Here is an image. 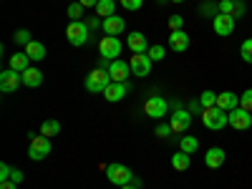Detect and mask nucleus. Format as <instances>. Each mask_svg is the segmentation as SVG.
Segmentation results:
<instances>
[{
  "mask_svg": "<svg viewBox=\"0 0 252 189\" xmlns=\"http://www.w3.org/2000/svg\"><path fill=\"white\" fill-rule=\"evenodd\" d=\"M202 124L207 126V129L212 131H220L224 129V126H229V114L220 106H212V109H204L202 111Z\"/></svg>",
  "mask_w": 252,
  "mask_h": 189,
  "instance_id": "nucleus-1",
  "label": "nucleus"
},
{
  "mask_svg": "<svg viewBox=\"0 0 252 189\" xmlns=\"http://www.w3.org/2000/svg\"><path fill=\"white\" fill-rule=\"evenodd\" d=\"M89 33L91 28L86 26V20H71L68 28H66V38H68V43L71 46H86L89 43Z\"/></svg>",
  "mask_w": 252,
  "mask_h": 189,
  "instance_id": "nucleus-2",
  "label": "nucleus"
},
{
  "mask_svg": "<svg viewBox=\"0 0 252 189\" xmlns=\"http://www.w3.org/2000/svg\"><path fill=\"white\" fill-rule=\"evenodd\" d=\"M111 83V73H109V68H94L89 76H86V91H91V94H103L106 91V86Z\"/></svg>",
  "mask_w": 252,
  "mask_h": 189,
  "instance_id": "nucleus-3",
  "label": "nucleus"
},
{
  "mask_svg": "<svg viewBox=\"0 0 252 189\" xmlns=\"http://www.w3.org/2000/svg\"><path fill=\"white\" fill-rule=\"evenodd\" d=\"M51 149H53V144H51V139L48 136H43V134H31V146H28V157L33 159V161H40V159H46L48 154H51Z\"/></svg>",
  "mask_w": 252,
  "mask_h": 189,
  "instance_id": "nucleus-4",
  "label": "nucleus"
},
{
  "mask_svg": "<svg viewBox=\"0 0 252 189\" xmlns=\"http://www.w3.org/2000/svg\"><path fill=\"white\" fill-rule=\"evenodd\" d=\"M106 179L116 187H124L134 182V172L126 164H106Z\"/></svg>",
  "mask_w": 252,
  "mask_h": 189,
  "instance_id": "nucleus-5",
  "label": "nucleus"
},
{
  "mask_svg": "<svg viewBox=\"0 0 252 189\" xmlns=\"http://www.w3.org/2000/svg\"><path fill=\"white\" fill-rule=\"evenodd\" d=\"M166 111H169V103H166L161 96H149L144 101V116H149V119H164Z\"/></svg>",
  "mask_w": 252,
  "mask_h": 189,
  "instance_id": "nucleus-6",
  "label": "nucleus"
},
{
  "mask_svg": "<svg viewBox=\"0 0 252 189\" xmlns=\"http://www.w3.org/2000/svg\"><path fill=\"white\" fill-rule=\"evenodd\" d=\"M20 86H23V76H20L18 71L5 68L3 73H0V91L3 94H15Z\"/></svg>",
  "mask_w": 252,
  "mask_h": 189,
  "instance_id": "nucleus-7",
  "label": "nucleus"
},
{
  "mask_svg": "<svg viewBox=\"0 0 252 189\" xmlns=\"http://www.w3.org/2000/svg\"><path fill=\"white\" fill-rule=\"evenodd\" d=\"M98 53H101V58L114 61V58L121 53V40H119L116 35H103L101 43H98Z\"/></svg>",
  "mask_w": 252,
  "mask_h": 189,
  "instance_id": "nucleus-8",
  "label": "nucleus"
},
{
  "mask_svg": "<svg viewBox=\"0 0 252 189\" xmlns=\"http://www.w3.org/2000/svg\"><path fill=\"white\" fill-rule=\"evenodd\" d=\"M152 63H154V61L146 56V53H134L131 61H129V66H131V73H134L136 78H144V76H149Z\"/></svg>",
  "mask_w": 252,
  "mask_h": 189,
  "instance_id": "nucleus-9",
  "label": "nucleus"
},
{
  "mask_svg": "<svg viewBox=\"0 0 252 189\" xmlns=\"http://www.w3.org/2000/svg\"><path fill=\"white\" fill-rule=\"evenodd\" d=\"M169 126L174 134H184L189 126H192V114L187 109H174V114L169 116Z\"/></svg>",
  "mask_w": 252,
  "mask_h": 189,
  "instance_id": "nucleus-10",
  "label": "nucleus"
},
{
  "mask_svg": "<svg viewBox=\"0 0 252 189\" xmlns=\"http://www.w3.org/2000/svg\"><path fill=\"white\" fill-rule=\"evenodd\" d=\"M235 23H237V18L224 15V13H217L212 18V28H215L217 35H232L235 33Z\"/></svg>",
  "mask_w": 252,
  "mask_h": 189,
  "instance_id": "nucleus-11",
  "label": "nucleus"
},
{
  "mask_svg": "<svg viewBox=\"0 0 252 189\" xmlns=\"http://www.w3.org/2000/svg\"><path fill=\"white\" fill-rule=\"evenodd\" d=\"M229 126H232L235 131H245V129H250V126H252V114L245 111L242 106L232 109V111H229Z\"/></svg>",
  "mask_w": 252,
  "mask_h": 189,
  "instance_id": "nucleus-12",
  "label": "nucleus"
},
{
  "mask_svg": "<svg viewBox=\"0 0 252 189\" xmlns=\"http://www.w3.org/2000/svg\"><path fill=\"white\" fill-rule=\"evenodd\" d=\"M109 73H111V81H119V83H126V78L131 76V66L121 58H114L109 63Z\"/></svg>",
  "mask_w": 252,
  "mask_h": 189,
  "instance_id": "nucleus-13",
  "label": "nucleus"
},
{
  "mask_svg": "<svg viewBox=\"0 0 252 189\" xmlns=\"http://www.w3.org/2000/svg\"><path fill=\"white\" fill-rule=\"evenodd\" d=\"M129 83H119V81H111L109 86H106V91H103V98L106 101H111V103H116V101H121L126 94H129Z\"/></svg>",
  "mask_w": 252,
  "mask_h": 189,
  "instance_id": "nucleus-14",
  "label": "nucleus"
},
{
  "mask_svg": "<svg viewBox=\"0 0 252 189\" xmlns=\"http://www.w3.org/2000/svg\"><path fill=\"white\" fill-rule=\"evenodd\" d=\"M166 46H169L172 51H177V53H184L189 48V35L184 31H172L169 38H166Z\"/></svg>",
  "mask_w": 252,
  "mask_h": 189,
  "instance_id": "nucleus-15",
  "label": "nucleus"
},
{
  "mask_svg": "<svg viewBox=\"0 0 252 189\" xmlns=\"http://www.w3.org/2000/svg\"><path fill=\"white\" fill-rule=\"evenodd\" d=\"M217 13H224V15L240 18V15L245 13V3H242V0H220Z\"/></svg>",
  "mask_w": 252,
  "mask_h": 189,
  "instance_id": "nucleus-16",
  "label": "nucleus"
},
{
  "mask_svg": "<svg viewBox=\"0 0 252 189\" xmlns=\"http://www.w3.org/2000/svg\"><path fill=\"white\" fill-rule=\"evenodd\" d=\"M126 46H129L134 53H146V51H149V43H146V35H144V33H139V31H134V33L126 35Z\"/></svg>",
  "mask_w": 252,
  "mask_h": 189,
  "instance_id": "nucleus-17",
  "label": "nucleus"
},
{
  "mask_svg": "<svg viewBox=\"0 0 252 189\" xmlns=\"http://www.w3.org/2000/svg\"><path fill=\"white\" fill-rule=\"evenodd\" d=\"M217 106L224 109V111L229 114L232 109L240 106V96H237L235 91H222V94H217Z\"/></svg>",
  "mask_w": 252,
  "mask_h": 189,
  "instance_id": "nucleus-18",
  "label": "nucleus"
},
{
  "mask_svg": "<svg viewBox=\"0 0 252 189\" xmlns=\"http://www.w3.org/2000/svg\"><path fill=\"white\" fill-rule=\"evenodd\" d=\"M124 28H126V23H124V18L121 15H111V18H103V31H106V35H121L124 33Z\"/></svg>",
  "mask_w": 252,
  "mask_h": 189,
  "instance_id": "nucleus-19",
  "label": "nucleus"
},
{
  "mask_svg": "<svg viewBox=\"0 0 252 189\" xmlns=\"http://www.w3.org/2000/svg\"><path fill=\"white\" fill-rule=\"evenodd\" d=\"M224 149H220V146H215V149H209L207 154H204V164L209 166V169H220V166L224 164Z\"/></svg>",
  "mask_w": 252,
  "mask_h": 189,
  "instance_id": "nucleus-20",
  "label": "nucleus"
},
{
  "mask_svg": "<svg viewBox=\"0 0 252 189\" xmlns=\"http://www.w3.org/2000/svg\"><path fill=\"white\" fill-rule=\"evenodd\" d=\"M20 76H23V86H28V89H38L40 83H43V73H40L38 68H33V66L28 71H23Z\"/></svg>",
  "mask_w": 252,
  "mask_h": 189,
  "instance_id": "nucleus-21",
  "label": "nucleus"
},
{
  "mask_svg": "<svg viewBox=\"0 0 252 189\" xmlns=\"http://www.w3.org/2000/svg\"><path fill=\"white\" fill-rule=\"evenodd\" d=\"M10 68L18 71V73L28 71V68H31V56H28L26 51H23V53H13V56H10Z\"/></svg>",
  "mask_w": 252,
  "mask_h": 189,
  "instance_id": "nucleus-22",
  "label": "nucleus"
},
{
  "mask_svg": "<svg viewBox=\"0 0 252 189\" xmlns=\"http://www.w3.org/2000/svg\"><path fill=\"white\" fill-rule=\"evenodd\" d=\"M26 53L31 56V61H43L46 58V46L43 43H40V40H31V43L26 46Z\"/></svg>",
  "mask_w": 252,
  "mask_h": 189,
  "instance_id": "nucleus-23",
  "label": "nucleus"
},
{
  "mask_svg": "<svg viewBox=\"0 0 252 189\" xmlns=\"http://www.w3.org/2000/svg\"><path fill=\"white\" fill-rule=\"evenodd\" d=\"M189 157H192V154H187V152L179 149V152L172 157V166H174L177 172H187V169H189V164H192V159H189Z\"/></svg>",
  "mask_w": 252,
  "mask_h": 189,
  "instance_id": "nucleus-24",
  "label": "nucleus"
},
{
  "mask_svg": "<svg viewBox=\"0 0 252 189\" xmlns=\"http://www.w3.org/2000/svg\"><path fill=\"white\" fill-rule=\"evenodd\" d=\"M96 15H101V18H111V15H116V0H98Z\"/></svg>",
  "mask_w": 252,
  "mask_h": 189,
  "instance_id": "nucleus-25",
  "label": "nucleus"
},
{
  "mask_svg": "<svg viewBox=\"0 0 252 189\" xmlns=\"http://www.w3.org/2000/svg\"><path fill=\"white\" fill-rule=\"evenodd\" d=\"M40 134H43V136H58L61 134V124L56 121V119H48V121H43V124H40Z\"/></svg>",
  "mask_w": 252,
  "mask_h": 189,
  "instance_id": "nucleus-26",
  "label": "nucleus"
},
{
  "mask_svg": "<svg viewBox=\"0 0 252 189\" xmlns=\"http://www.w3.org/2000/svg\"><path fill=\"white\" fill-rule=\"evenodd\" d=\"M179 149H182V152H187V154H194V152L199 149V141H197V136H182V141H179Z\"/></svg>",
  "mask_w": 252,
  "mask_h": 189,
  "instance_id": "nucleus-27",
  "label": "nucleus"
},
{
  "mask_svg": "<svg viewBox=\"0 0 252 189\" xmlns=\"http://www.w3.org/2000/svg\"><path fill=\"white\" fill-rule=\"evenodd\" d=\"M199 103H202L204 109L217 106V94H215V91H209V89H207V91H202V94H199Z\"/></svg>",
  "mask_w": 252,
  "mask_h": 189,
  "instance_id": "nucleus-28",
  "label": "nucleus"
},
{
  "mask_svg": "<svg viewBox=\"0 0 252 189\" xmlns=\"http://www.w3.org/2000/svg\"><path fill=\"white\" fill-rule=\"evenodd\" d=\"M240 56L245 63H252V38L242 40V46H240Z\"/></svg>",
  "mask_w": 252,
  "mask_h": 189,
  "instance_id": "nucleus-29",
  "label": "nucleus"
},
{
  "mask_svg": "<svg viewBox=\"0 0 252 189\" xmlns=\"http://www.w3.org/2000/svg\"><path fill=\"white\" fill-rule=\"evenodd\" d=\"M13 40H15L18 46H28V43H31L33 38H31V31H26V28H20V31H15Z\"/></svg>",
  "mask_w": 252,
  "mask_h": 189,
  "instance_id": "nucleus-30",
  "label": "nucleus"
},
{
  "mask_svg": "<svg viewBox=\"0 0 252 189\" xmlns=\"http://www.w3.org/2000/svg\"><path fill=\"white\" fill-rule=\"evenodd\" d=\"M68 18L71 20H83V5L78 3V0H73V3L68 5Z\"/></svg>",
  "mask_w": 252,
  "mask_h": 189,
  "instance_id": "nucleus-31",
  "label": "nucleus"
},
{
  "mask_svg": "<svg viewBox=\"0 0 252 189\" xmlns=\"http://www.w3.org/2000/svg\"><path fill=\"white\" fill-rule=\"evenodd\" d=\"M146 56H149L152 61H164V56H166V48L164 46H149V51H146Z\"/></svg>",
  "mask_w": 252,
  "mask_h": 189,
  "instance_id": "nucleus-32",
  "label": "nucleus"
},
{
  "mask_svg": "<svg viewBox=\"0 0 252 189\" xmlns=\"http://www.w3.org/2000/svg\"><path fill=\"white\" fill-rule=\"evenodd\" d=\"M240 106H242L245 111H250V114H252V89H247V91H242V94H240Z\"/></svg>",
  "mask_w": 252,
  "mask_h": 189,
  "instance_id": "nucleus-33",
  "label": "nucleus"
},
{
  "mask_svg": "<svg viewBox=\"0 0 252 189\" xmlns=\"http://www.w3.org/2000/svg\"><path fill=\"white\" fill-rule=\"evenodd\" d=\"M119 3L126 8V10H139L144 5V0H119Z\"/></svg>",
  "mask_w": 252,
  "mask_h": 189,
  "instance_id": "nucleus-34",
  "label": "nucleus"
},
{
  "mask_svg": "<svg viewBox=\"0 0 252 189\" xmlns=\"http://www.w3.org/2000/svg\"><path fill=\"white\" fill-rule=\"evenodd\" d=\"M182 26H184V18L182 15H172L169 18V31H182Z\"/></svg>",
  "mask_w": 252,
  "mask_h": 189,
  "instance_id": "nucleus-35",
  "label": "nucleus"
},
{
  "mask_svg": "<svg viewBox=\"0 0 252 189\" xmlns=\"http://www.w3.org/2000/svg\"><path fill=\"white\" fill-rule=\"evenodd\" d=\"M169 134H174L169 124H159V126H157V136H161V139H164V136H169Z\"/></svg>",
  "mask_w": 252,
  "mask_h": 189,
  "instance_id": "nucleus-36",
  "label": "nucleus"
},
{
  "mask_svg": "<svg viewBox=\"0 0 252 189\" xmlns=\"http://www.w3.org/2000/svg\"><path fill=\"white\" fill-rule=\"evenodd\" d=\"M10 174H13V169H10V166L3 161V164H0V182H5V179H10Z\"/></svg>",
  "mask_w": 252,
  "mask_h": 189,
  "instance_id": "nucleus-37",
  "label": "nucleus"
},
{
  "mask_svg": "<svg viewBox=\"0 0 252 189\" xmlns=\"http://www.w3.org/2000/svg\"><path fill=\"white\" fill-rule=\"evenodd\" d=\"M86 26H89L91 31H96V28H103V20H98V18H89V20H86Z\"/></svg>",
  "mask_w": 252,
  "mask_h": 189,
  "instance_id": "nucleus-38",
  "label": "nucleus"
},
{
  "mask_svg": "<svg viewBox=\"0 0 252 189\" xmlns=\"http://www.w3.org/2000/svg\"><path fill=\"white\" fill-rule=\"evenodd\" d=\"M10 179H13L15 184H20V182H23V172H20V169H13V174H10Z\"/></svg>",
  "mask_w": 252,
  "mask_h": 189,
  "instance_id": "nucleus-39",
  "label": "nucleus"
},
{
  "mask_svg": "<svg viewBox=\"0 0 252 189\" xmlns=\"http://www.w3.org/2000/svg\"><path fill=\"white\" fill-rule=\"evenodd\" d=\"M0 189H18V184L13 179H5V182H0Z\"/></svg>",
  "mask_w": 252,
  "mask_h": 189,
  "instance_id": "nucleus-40",
  "label": "nucleus"
},
{
  "mask_svg": "<svg viewBox=\"0 0 252 189\" xmlns=\"http://www.w3.org/2000/svg\"><path fill=\"white\" fill-rule=\"evenodd\" d=\"M78 3H81L83 8H96V5H98V0H78Z\"/></svg>",
  "mask_w": 252,
  "mask_h": 189,
  "instance_id": "nucleus-41",
  "label": "nucleus"
},
{
  "mask_svg": "<svg viewBox=\"0 0 252 189\" xmlns=\"http://www.w3.org/2000/svg\"><path fill=\"white\" fill-rule=\"evenodd\" d=\"M189 111H204V106L199 101H192V103H189Z\"/></svg>",
  "mask_w": 252,
  "mask_h": 189,
  "instance_id": "nucleus-42",
  "label": "nucleus"
},
{
  "mask_svg": "<svg viewBox=\"0 0 252 189\" xmlns=\"http://www.w3.org/2000/svg\"><path fill=\"white\" fill-rule=\"evenodd\" d=\"M119 189H139V187H136V184L131 182V184H124V187H119Z\"/></svg>",
  "mask_w": 252,
  "mask_h": 189,
  "instance_id": "nucleus-43",
  "label": "nucleus"
},
{
  "mask_svg": "<svg viewBox=\"0 0 252 189\" xmlns=\"http://www.w3.org/2000/svg\"><path fill=\"white\" fill-rule=\"evenodd\" d=\"M172 3H184V0H172Z\"/></svg>",
  "mask_w": 252,
  "mask_h": 189,
  "instance_id": "nucleus-44",
  "label": "nucleus"
},
{
  "mask_svg": "<svg viewBox=\"0 0 252 189\" xmlns=\"http://www.w3.org/2000/svg\"><path fill=\"white\" fill-rule=\"evenodd\" d=\"M159 3H164V0H159Z\"/></svg>",
  "mask_w": 252,
  "mask_h": 189,
  "instance_id": "nucleus-45",
  "label": "nucleus"
},
{
  "mask_svg": "<svg viewBox=\"0 0 252 189\" xmlns=\"http://www.w3.org/2000/svg\"><path fill=\"white\" fill-rule=\"evenodd\" d=\"M71 3H73V0H71Z\"/></svg>",
  "mask_w": 252,
  "mask_h": 189,
  "instance_id": "nucleus-46",
  "label": "nucleus"
}]
</instances>
